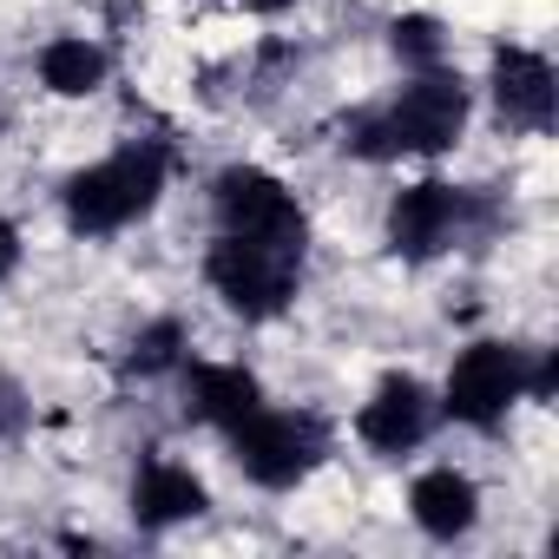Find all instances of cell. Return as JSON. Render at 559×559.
<instances>
[{
	"instance_id": "obj_1",
	"label": "cell",
	"mask_w": 559,
	"mask_h": 559,
	"mask_svg": "<svg viewBox=\"0 0 559 559\" xmlns=\"http://www.w3.org/2000/svg\"><path fill=\"white\" fill-rule=\"evenodd\" d=\"M467 86L461 73H415V86H402V99H389L382 112H362L349 126V152L356 158H435L448 145H461L467 132Z\"/></svg>"
},
{
	"instance_id": "obj_2",
	"label": "cell",
	"mask_w": 559,
	"mask_h": 559,
	"mask_svg": "<svg viewBox=\"0 0 559 559\" xmlns=\"http://www.w3.org/2000/svg\"><path fill=\"white\" fill-rule=\"evenodd\" d=\"M165 165H171V158H165V145L139 139V145H119L112 158H99V165L73 171V178H67V191H60L67 224H73L80 237H112V230L139 224V217L158 204V191H165Z\"/></svg>"
},
{
	"instance_id": "obj_3",
	"label": "cell",
	"mask_w": 559,
	"mask_h": 559,
	"mask_svg": "<svg viewBox=\"0 0 559 559\" xmlns=\"http://www.w3.org/2000/svg\"><path fill=\"white\" fill-rule=\"evenodd\" d=\"M304 250H310V243L217 230V243H211V257H204V276H211V290H217L243 323H270V317L290 310V297H297V284H304Z\"/></svg>"
},
{
	"instance_id": "obj_4",
	"label": "cell",
	"mask_w": 559,
	"mask_h": 559,
	"mask_svg": "<svg viewBox=\"0 0 559 559\" xmlns=\"http://www.w3.org/2000/svg\"><path fill=\"white\" fill-rule=\"evenodd\" d=\"M230 461L243 467V480L284 493L330 461V421L310 408H250L230 428Z\"/></svg>"
},
{
	"instance_id": "obj_5",
	"label": "cell",
	"mask_w": 559,
	"mask_h": 559,
	"mask_svg": "<svg viewBox=\"0 0 559 559\" xmlns=\"http://www.w3.org/2000/svg\"><path fill=\"white\" fill-rule=\"evenodd\" d=\"M487 224H493L487 198H480V191H461V185H448V178H421V185L395 191V204H389V243H395L408 263H428V257L467 243V237L487 230Z\"/></svg>"
},
{
	"instance_id": "obj_6",
	"label": "cell",
	"mask_w": 559,
	"mask_h": 559,
	"mask_svg": "<svg viewBox=\"0 0 559 559\" xmlns=\"http://www.w3.org/2000/svg\"><path fill=\"white\" fill-rule=\"evenodd\" d=\"M526 369H533L526 349H513V343H474V349L454 356L448 389H441V408L454 421H467V428H493L526 395Z\"/></svg>"
},
{
	"instance_id": "obj_7",
	"label": "cell",
	"mask_w": 559,
	"mask_h": 559,
	"mask_svg": "<svg viewBox=\"0 0 559 559\" xmlns=\"http://www.w3.org/2000/svg\"><path fill=\"white\" fill-rule=\"evenodd\" d=\"M211 211H217V230H237V237L310 243V217H304V204L284 191V178H270L263 165H230V171H217V185H211Z\"/></svg>"
},
{
	"instance_id": "obj_8",
	"label": "cell",
	"mask_w": 559,
	"mask_h": 559,
	"mask_svg": "<svg viewBox=\"0 0 559 559\" xmlns=\"http://www.w3.org/2000/svg\"><path fill=\"white\" fill-rule=\"evenodd\" d=\"M428 428H435V395H428V382L408 376V369L382 376L376 395H369L362 415H356V435H362L376 454H408V448L428 441Z\"/></svg>"
},
{
	"instance_id": "obj_9",
	"label": "cell",
	"mask_w": 559,
	"mask_h": 559,
	"mask_svg": "<svg viewBox=\"0 0 559 559\" xmlns=\"http://www.w3.org/2000/svg\"><path fill=\"white\" fill-rule=\"evenodd\" d=\"M493 106H500L507 126L546 132L552 112H559V80H552L546 53H533V47H500V53H493Z\"/></svg>"
},
{
	"instance_id": "obj_10",
	"label": "cell",
	"mask_w": 559,
	"mask_h": 559,
	"mask_svg": "<svg viewBox=\"0 0 559 559\" xmlns=\"http://www.w3.org/2000/svg\"><path fill=\"white\" fill-rule=\"evenodd\" d=\"M185 369V408L211 428H237L250 408H263V382L243 362H178Z\"/></svg>"
},
{
	"instance_id": "obj_11",
	"label": "cell",
	"mask_w": 559,
	"mask_h": 559,
	"mask_svg": "<svg viewBox=\"0 0 559 559\" xmlns=\"http://www.w3.org/2000/svg\"><path fill=\"white\" fill-rule=\"evenodd\" d=\"M211 507V493H204V480L191 474V467H178V461H145L139 467V480H132V520L139 526H152V533H165V526H178V520H198Z\"/></svg>"
},
{
	"instance_id": "obj_12",
	"label": "cell",
	"mask_w": 559,
	"mask_h": 559,
	"mask_svg": "<svg viewBox=\"0 0 559 559\" xmlns=\"http://www.w3.org/2000/svg\"><path fill=\"white\" fill-rule=\"evenodd\" d=\"M408 513H415V526H421L428 539H461V533H474V520H480V487H474L461 467H428V474L408 487Z\"/></svg>"
},
{
	"instance_id": "obj_13",
	"label": "cell",
	"mask_w": 559,
	"mask_h": 559,
	"mask_svg": "<svg viewBox=\"0 0 559 559\" xmlns=\"http://www.w3.org/2000/svg\"><path fill=\"white\" fill-rule=\"evenodd\" d=\"M106 73H112V60H106V47L86 40V34H60V40L40 47V86L60 93V99H86V93H99Z\"/></svg>"
},
{
	"instance_id": "obj_14",
	"label": "cell",
	"mask_w": 559,
	"mask_h": 559,
	"mask_svg": "<svg viewBox=\"0 0 559 559\" xmlns=\"http://www.w3.org/2000/svg\"><path fill=\"white\" fill-rule=\"evenodd\" d=\"M389 47H395V60H402V67L435 73V67L448 60V27H441L435 14H402V21L389 27Z\"/></svg>"
},
{
	"instance_id": "obj_15",
	"label": "cell",
	"mask_w": 559,
	"mask_h": 559,
	"mask_svg": "<svg viewBox=\"0 0 559 559\" xmlns=\"http://www.w3.org/2000/svg\"><path fill=\"white\" fill-rule=\"evenodd\" d=\"M178 362H185V323H178V317L145 323V330L132 336V349H126V376H165V369H178Z\"/></svg>"
},
{
	"instance_id": "obj_16",
	"label": "cell",
	"mask_w": 559,
	"mask_h": 559,
	"mask_svg": "<svg viewBox=\"0 0 559 559\" xmlns=\"http://www.w3.org/2000/svg\"><path fill=\"white\" fill-rule=\"evenodd\" d=\"M27 421H34V402L21 395V382H14V376H0V441H14Z\"/></svg>"
},
{
	"instance_id": "obj_17",
	"label": "cell",
	"mask_w": 559,
	"mask_h": 559,
	"mask_svg": "<svg viewBox=\"0 0 559 559\" xmlns=\"http://www.w3.org/2000/svg\"><path fill=\"white\" fill-rule=\"evenodd\" d=\"M14 270H21V230H14L8 217H0V284H8Z\"/></svg>"
},
{
	"instance_id": "obj_18",
	"label": "cell",
	"mask_w": 559,
	"mask_h": 559,
	"mask_svg": "<svg viewBox=\"0 0 559 559\" xmlns=\"http://www.w3.org/2000/svg\"><path fill=\"white\" fill-rule=\"evenodd\" d=\"M243 8H257V14H284L290 0H243Z\"/></svg>"
}]
</instances>
